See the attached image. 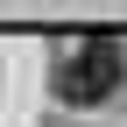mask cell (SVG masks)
I'll list each match as a JSON object with an SVG mask.
<instances>
[{"label": "cell", "mask_w": 127, "mask_h": 127, "mask_svg": "<svg viewBox=\"0 0 127 127\" xmlns=\"http://www.w3.org/2000/svg\"><path fill=\"white\" fill-rule=\"evenodd\" d=\"M120 92V42L113 35H85L71 42V57L57 64V99L64 106H99Z\"/></svg>", "instance_id": "cell-1"}]
</instances>
